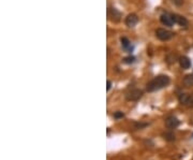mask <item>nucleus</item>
Returning a JSON list of instances; mask_svg holds the SVG:
<instances>
[{
	"instance_id": "f257e3e1",
	"label": "nucleus",
	"mask_w": 193,
	"mask_h": 160,
	"mask_svg": "<svg viewBox=\"0 0 193 160\" xmlns=\"http://www.w3.org/2000/svg\"><path fill=\"white\" fill-rule=\"evenodd\" d=\"M170 82H171V80L167 75H158L147 84V87H146L147 91L153 93V91L160 90V89L167 86V85L170 84Z\"/></svg>"
},
{
	"instance_id": "f03ea898",
	"label": "nucleus",
	"mask_w": 193,
	"mask_h": 160,
	"mask_svg": "<svg viewBox=\"0 0 193 160\" xmlns=\"http://www.w3.org/2000/svg\"><path fill=\"white\" fill-rule=\"evenodd\" d=\"M174 33L170 30H166L164 28H159L156 30V37L161 41H168L173 38Z\"/></svg>"
},
{
	"instance_id": "7ed1b4c3",
	"label": "nucleus",
	"mask_w": 193,
	"mask_h": 160,
	"mask_svg": "<svg viewBox=\"0 0 193 160\" xmlns=\"http://www.w3.org/2000/svg\"><path fill=\"white\" fill-rule=\"evenodd\" d=\"M142 96H143V91L141 89L134 88L125 94V99L128 101H137L139 99L142 98Z\"/></svg>"
},
{
	"instance_id": "20e7f679",
	"label": "nucleus",
	"mask_w": 193,
	"mask_h": 160,
	"mask_svg": "<svg viewBox=\"0 0 193 160\" xmlns=\"http://www.w3.org/2000/svg\"><path fill=\"white\" fill-rule=\"evenodd\" d=\"M160 21L163 25L167 26V27H173L174 24H175L173 15L172 14H168V13H163L162 15L160 16Z\"/></svg>"
},
{
	"instance_id": "39448f33",
	"label": "nucleus",
	"mask_w": 193,
	"mask_h": 160,
	"mask_svg": "<svg viewBox=\"0 0 193 160\" xmlns=\"http://www.w3.org/2000/svg\"><path fill=\"white\" fill-rule=\"evenodd\" d=\"M180 122L175 117V116H168L165 119V126L168 129H176L179 126Z\"/></svg>"
},
{
	"instance_id": "423d86ee",
	"label": "nucleus",
	"mask_w": 193,
	"mask_h": 160,
	"mask_svg": "<svg viewBox=\"0 0 193 160\" xmlns=\"http://www.w3.org/2000/svg\"><path fill=\"white\" fill-rule=\"evenodd\" d=\"M108 17H110V19L112 22L117 23V22H119L120 18H121V13H120L116 8H110V10H108Z\"/></svg>"
},
{
	"instance_id": "0eeeda50",
	"label": "nucleus",
	"mask_w": 193,
	"mask_h": 160,
	"mask_svg": "<svg viewBox=\"0 0 193 160\" xmlns=\"http://www.w3.org/2000/svg\"><path fill=\"white\" fill-rule=\"evenodd\" d=\"M172 15H173L175 24L179 25L180 27H188L189 22L187 21V18L186 17H183V16H181V15H178V14H172Z\"/></svg>"
},
{
	"instance_id": "6e6552de",
	"label": "nucleus",
	"mask_w": 193,
	"mask_h": 160,
	"mask_svg": "<svg viewBox=\"0 0 193 160\" xmlns=\"http://www.w3.org/2000/svg\"><path fill=\"white\" fill-rule=\"evenodd\" d=\"M137 23H139V17H137L136 14L131 13L125 17V25L128 27H134Z\"/></svg>"
},
{
	"instance_id": "1a4fd4ad",
	"label": "nucleus",
	"mask_w": 193,
	"mask_h": 160,
	"mask_svg": "<svg viewBox=\"0 0 193 160\" xmlns=\"http://www.w3.org/2000/svg\"><path fill=\"white\" fill-rule=\"evenodd\" d=\"M178 61H179V65L182 69H189V68L191 67V61H190V59L187 56L180 57Z\"/></svg>"
},
{
	"instance_id": "9d476101",
	"label": "nucleus",
	"mask_w": 193,
	"mask_h": 160,
	"mask_svg": "<svg viewBox=\"0 0 193 160\" xmlns=\"http://www.w3.org/2000/svg\"><path fill=\"white\" fill-rule=\"evenodd\" d=\"M120 42H121V46L125 48L127 52H131L132 50H133V47L131 46V43H130L129 39L125 38V37H122L121 39H120Z\"/></svg>"
},
{
	"instance_id": "9b49d317",
	"label": "nucleus",
	"mask_w": 193,
	"mask_h": 160,
	"mask_svg": "<svg viewBox=\"0 0 193 160\" xmlns=\"http://www.w3.org/2000/svg\"><path fill=\"white\" fill-rule=\"evenodd\" d=\"M182 83L186 87H192L193 86V74H187V75L183 77Z\"/></svg>"
},
{
	"instance_id": "f8f14e48",
	"label": "nucleus",
	"mask_w": 193,
	"mask_h": 160,
	"mask_svg": "<svg viewBox=\"0 0 193 160\" xmlns=\"http://www.w3.org/2000/svg\"><path fill=\"white\" fill-rule=\"evenodd\" d=\"M163 139L167 142H174L176 139L175 134L172 131H167V132H164L163 133Z\"/></svg>"
},
{
	"instance_id": "ddd939ff",
	"label": "nucleus",
	"mask_w": 193,
	"mask_h": 160,
	"mask_svg": "<svg viewBox=\"0 0 193 160\" xmlns=\"http://www.w3.org/2000/svg\"><path fill=\"white\" fill-rule=\"evenodd\" d=\"M188 97H189V95H187V94H180L179 96H178V100H179V102L181 104L186 105L187 100H188Z\"/></svg>"
},
{
	"instance_id": "4468645a",
	"label": "nucleus",
	"mask_w": 193,
	"mask_h": 160,
	"mask_svg": "<svg viewBox=\"0 0 193 160\" xmlns=\"http://www.w3.org/2000/svg\"><path fill=\"white\" fill-rule=\"evenodd\" d=\"M186 105H187L188 108H193V94H192V95H189Z\"/></svg>"
},
{
	"instance_id": "2eb2a0df",
	"label": "nucleus",
	"mask_w": 193,
	"mask_h": 160,
	"mask_svg": "<svg viewBox=\"0 0 193 160\" xmlns=\"http://www.w3.org/2000/svg\"><path fill=\"white\" fill-rule=\"evenodd\" d=\"M135 61V58L133 56H129V57H125V59H124V62L125 64H128V65H130V64H133V62Z\"/></svg>"
},
{
	"instance_id": "dca6fc26",
	"label": "nucleus",
	"mask_w": 193,
	"mask_h": 160,
	"mask_svg": "<svg viewBox=\"0 0 193 160\" xmlns=\"http://www.w3.org/2000/svg\"><path fill=\"white\" fill-rule=\"evenodd\" d=\"M125 116V114L122 112H120V111H118V112L114 113V118H116V119H119V118H122Z\"/></svg>"
},
{
	"instance_id": "f3484780",
	"label": "nucleus",
	"mask_w": 193,
	"mask_h": 160,
	"mask_svg": "<svg viewBox=\"0 0 193 160\" xmlns=\"http://www.w3.org/2000/svg\"><path fill=\"white\" fill-rule=\"evenodd\" d=\"M171 1H172V3H174L177 7H180L183 4V0H171Z\"/></svg>"
},
{
	"instance_id": "a211bd4d",
	"label": "nucleus",
	"mask_w": 193,
	"mask_h": 160,
	"mask_svg": "<svg viewBox=\"0 0 193 160\" xmlns=\"http://www.w3.org/2000/svg\"><path fill=\"white\" fill-rule=\"evenodd\" d=\"M106 85H107V86H106V89H107V90H110L111 87H112V82H111V81H107V83H106Z\"/></svg>"
},
{
	"instance_id": "6ab92c4d",
	"label": "nucleus",
	"mask_w": 193,
	"mask_h": 160,
	"mask_svg": "<svg viewBox=\"0 0 193 160\" xmlns=\"http://www.w3.org/2000/svg\"><path fill=\"white\" fill-rule=\"evenodd\" d=\"M145 126H147V124H137V128H142L145 127Z\"/></svg>"
}]
</instances>
